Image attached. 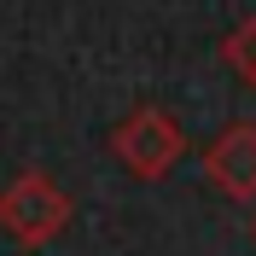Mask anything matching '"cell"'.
Listing matches in <instances>:
<instances>
[{
	"instance_id": "obj_1",
	"label": "cell",
	"mask_w": 256,
	"mask_h": 256,
	"mask_svg": "<svg viewBox=\"0 0 256 256\" xmlns=\"http://www.w3.org/2000/svg\"><path fill=\"white\" fill-rule=\"evenodd\" d=\"M6 222H12L24 239H47L52 227L64 222V198L41 175H24L12 192H6Z\"/></svg>"
},
{
	"instance_id": "obj_2",
	"label": "cell",
	"mask_w": 256,
	"mask_h": 256,
	"mask_svg": "<svg viewBox=\"0 0 256 256\" xmlns=\"http://www.w3.org/2000/svg\"><path fill=\"white\" fill-rule=\"evenodd\" d=\"M210 169L227 192H256V128H233L216 140L210 152Z\"/></svg>"
},
{
	"instance_id": "obj_3",
	"label": "cell",
	"mask_w": 256,
	"mask_h": 256,
	"mask_svg": "<svg viewBox=\"0 0 256 256\" xmlns=\"http://www.w3.org/2000/svg\"><path fill=\"white\" fill-rule=\"evenodd\" d=\"M116 146L128 152V163H134V169H146V175H152V169H163V163H169V152L180 146V134L163 122L158 111H146L134 128H122V140H116Z\"/></svg>"
},
{
	"instance_id": "obj_4",
	"label": "cell",
	"mask_w": 256,
	"mask_h": 256,
	"mask_svg": "<svg viewBox=\"0 0 256 256\" xmlns=\"http://www.w3.org/2000/svg\"><path fill=\"white\" fill-rule=\"evenodd\" d=\"M233 58H239L244 70H256V24H250V30L239 35V41H233Z\"/></svg>"
}]
</instances>
